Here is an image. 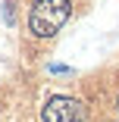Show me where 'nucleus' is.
Returning a JSON list of instances; mask_svg holds the SVG:
<instances>
[{
	"instance_id": "obj_1",
	"label": "nucleus",
	"mask_w": 119,
	"mask_h": 122,
	"mask_svg": "<svg viewBox=\"0 0 119 122\" xmlns=\"http://www.w3.org/2000/svg\"><path fill=\"white\" fill-rule=\"evenodd\" d=\"M69 13H72V3H69V0H31L28 31L35 38H53L66 25Z\"/></svg>"
},
{
	"instance_id": "obj_2",
	"label": "nucleus",
	"mask_w": 119,
	"mask_h": 122,
	"mask_svg": "<svg viewBox=\"0 0 119 122\" xmlns=\"http://www.w3.org/2000/svg\"><path fill=\"white\" fill-rule=\"evenodd\" d=\"M41 119L44 122H85V107L75 97L53 94V97H47V103L41 110Z\"/></svg>"
},
{
	"instance_id": "obj_3",
	"label": "nucleus",
	"mask_w": 119,
	"mask_h": 122,
	"mask_svg": "<svg viewBox=\"0 0 119 122\" xmlns=\"http://www.w3.org/2000/svg\"><path fill=\"white\" fill-rule=\"evenodd\" d=\"M116 110H119V97H116Z\"/></svg>"
}]
</instances>
